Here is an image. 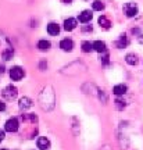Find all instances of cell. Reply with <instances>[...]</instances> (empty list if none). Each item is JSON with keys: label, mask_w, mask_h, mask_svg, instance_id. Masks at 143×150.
<instances>
[{"label": "cell", "mask_w": 143, "mask_h": 150, "mask_svg": "<svg viewBox=\"0 0 143 150\" xmlns=\"http://www.w3.org/2000/svg\"><path fill=\"white\" fill-rule=\"evenodd\" d=\"M138 6H136V3H132V1H129V3H127V4L124 6V14L127 17H135L136 14H138Z\"/></svg>", "instance_id": "cell-1"}, {"label": "cell", "mask_w": 143, "mask_h": 150, "mask_svg": "<svg viewBox=\"0 0 143 150\" xmlns=\"http://www.w3.org/2000/svg\"><path fill=\"white\" fill-rule=\"evenodd\" d=\"M17 95H18V91H17L16 86H6L4 89H3V96L7 99V100H13V99H16Z\"/></svg>", "instance_id": "cell-2"}, {"label": "cell", "mask_w": 143, "mask_h": 150, "mask_svg": "<svg viewBox=\"0 0 143 150\" xmlns=\"http://www.w3.org/2000/svg\"><path fill=\"white\" fill-rule=\"evenodd\" d=\"M18 127H20V124H18V120L17 118H10V120H7L4 124V129L7 132H17L18 131Z\"/></svg>", "instance_id": "cell-3"}, {"label": "cell", "mask_w": 143, "mask_h": 150, "mask_svg": "<svg viewBox=\"0 0 143 150\" xmlns=\"http://www.w3.org/2000/svg\"><path fill=\"white\" fill-rule=\"evenodd\" d=\"M22 76H24V70L20 65H14L10 70V78L13 81H21Z\"/></svg>", "instance_id": "cell-4"}, {"label": "cell", "mask_w": 143, "mask_h": 150, "mask_svg": "<svg viewBox=\"0 0 143 150\" xmlns=\"http://www.w3.org/2000/svg\"><path fill=\"white\" fill-rule=\"evenodd\" d=\"M78 25V21L75 20V18H67L65 21H64V29L65 31H74L75 28Z\"/></svg>", "instance_id": "cell-5"}, {"label": "cell", "mask_w": 143, "mask_h": 150, "mask_svg": "<svg viewBox=\"0 0 143 150\" xmlns=\"http://www.w3.org/2000/svg\"><path fill=\"white\" fill-rule=\"evenodd\" d=\"M36 145L40 150H49L50 149V140H49L47 138H45V136H40V138L38 139Z\"/></svg>", "instance_id": "cell-6"}, {"label": "cell", "mask_w": 143, "mask_h": 150, "mask_svg": "<svg viewBox=\"0 0 143 150\" xmlns=\"http://www.w3.org/2000/svg\"><path fill=\"white\" fill-rule=\"evenodd\" d=\"M60 47H61V50H64V52H71V50L74 49V42H72L71 39H63V40L60 42Z\"/></svg>", "instance_id": "cell-7"}, {"label": "cell", "mask_w": 143, "mask_h": 150, "mask_svg": "<svg viewBox=\"0 0 143 150\" xmlns=\"http://www.w3.org/2000/svg\"><path fill=\"white\" fill-rule=\"evenodd\" d=\"M92 17H93V14H92V11L90 10H84L82 13L79 14V22H82V24H86V22H89L90 20H92Z\"/></svg>", "instance_id": "cell-8"}, {"label": "cell", "mask_w": 143, "mask_h": 150, "mask_svg": "<svg viewBox=\"0 0 143 150\" xmlns=\"http://www.w3.org/2000/svg\"><path fill=\"white\" fill-rule=\"evenodd\" d=\"M47 33L49 35H52V36H56L60 33V27H58V24L56 22H50L47 25Z\"/></svg>", "instance_id": "cell-9"}, {"label": "cell", "mask_w": 143, "mask_h": 150, "mask_svg": "<svg viewBox=\"0 0 143 150\" xmlns=\"http://www.w3.org/2000/svg\"><path fill=\"white\" fill-rule=\"evenodd\" d=\"M93 50L99 52V53H106L107 52L106 43L101 42V40H96V42H93Z\"/></svg>", "instance_id": "cell-10"}, {"label": "cell", "mask_w": 143, "mask_h": 150, "mask_svg": "<svg viewBox=\"0 0 143 150\" xmlns=\"http://www.w3.org/2000/svg\"><path fill=\"white\" fill-rule=\"evenodd\" d=\"M128 91V88L125 85H115L114 86V89H113V93L114 95H117V96H122V95H125Z\"/></svg>", "instance_id": "cell-11"}, {"label": "cell", "mask_w": 143, "mask_h": 150, "mask_svg": "<svg viewBox=\"0 0 143 150\" xmlns=\"http://www.w3.org/2000/svg\"><path fill=\"white\" fill-rule=\"evenodd\" d=\"M32 107V100L29 97H22L20 99V108L21 110H27V108H31Z\"/></svg>", "instance_id": "cell-12"}, {"label": "cell", "mask_w": 143, "mask_h": 150, "mask_svg": "<svg viewBox=\"0 0 143 150\" xmlns=\"http://www.w3.org/2000/svg\"><path fill=\"white\" fill-rule=\"evenodd\" d=\"M99 25H100V27H103L104 29H108V28H110V25H111V22L108 21L104 16H100V17H99Z\"/></svg>", "instance_id": "cell-13"}, {"label": "cell", "mask_w": 143, "mask_h": 150, "mask_svg": "<svg viewBox=\"0 0 143 150\" xmlns=\"http://www.w3.org/2000/svg\"><path fill=\"white\" fill-rule=\"evenodd\" d=\"M50 46H52L50 42H49V40H45V39L38 42V47H39V50H43V52H45V50H49Z\"/></svg>", "instance_id": "cell-14"}, {"label": "cell", "mask_w": 143, "mask_h": 150, "mask_svg": "<svg viewBox=\"0 0 143 150\" xmlns=\"http://www.w3.org/2000/svg\"><path fill=\"white\" fill-rule=\"evenodd\" d=\"M125 61H127L129 65H136V64H138V57H136L135 54H127Z\"/></svg>", "instance_id": "cell-15"}, {"label": "cell", "mask_w": 143, "mask_h": 150, "mask_svg": "<svg viewBox=\"0 0 143 150\" xmlns=\"http://www.w3.org/2000/svg\"><path fill=\"white\" fill-rule=\"evenodd\" d=\"M127 45H128V39H127V35L124 33V35H121V36H120V40L117 42V47L122 49V47H125Z\"/></svg>", "instance_id": "cell-16"}, {"label": "cell", "mask_w": 143, "mask_h": 150, "mask_svg": "<svg viewBox=\"0 0 143 150\" xmlns=\"http://www.w3.org/2000/svg\"><path fill=\"white\" fill-rule=\"evenodd\" d=\"M92 7H93V10H96V11H101V10H104V3H103L101 0H95Z\"/></svg>", "instance_id": "cell-17"}, {"label": "cell", "mask_w": 143, "mask_h": 150, "mask_svg": "<svg viewBox=\"0 0 143 150\" xmlns=\"http://www.w3.org/2000/svg\"><path fill=\"white\" fill-rule=\"evenodd\" d=\"M82 50H84L85 53H89V52H92V50H93V43L88 42V40L82 42Z\"/></svg>", "instance_id": "cell-18"}, {"label": "cell", "mask_w": 143, "mask_h": 150, "mask_svg": "<svg viewBox=\"0 0 143 150\" xmlns=\"http://www.w3.org/2000/svg\"><path fill=\"white\" fill-rule=\"evenodd\" d=\"M11 56H13V50H10V49H8V50H6L4 54H3V57H4V60H10Z\"/></svg>", "instance_id": "cell-19"}, {"label": "cell", "mask_w": 143, "mask_h": 150, "mask_svg": "<svg viewBox=\"0 0 143 150\" xmlns=\"http://www.w3.org/2000/svg\"><path fill=\"white\" fill-rule=\"evenodd\" d=\"M100 60L103 61V64H108V53H104L103 54V57H100Z\"/></svg>", "instance_id": "cell-20"}, {"label": "cell", "mask_w": 143, "mask_h": 150, "mask_svg": "<svg viewBox=\"0 0 143 150\" xmlns=\"http://www.w3.org/2000/svg\"><path fill=\"white\" fill-rule=\"evenodd\" d=\"M6 110V104H4V102H1L0 100V111H4Z\"/></svg>", "instance_id": "cell-21"}, {"label": "cell", "mask_w": 143, "mask_h": 150, "mask_svg": "<svg viewBox=\"0 0 143 150\" xmlns=\"http://www.w3.org/2000/svg\"><path fill=\"white\" fill-rule=\"evenodd\" d=\"M4 136H6L4 132H3V131H0V142H1V140L4 139Z\"/></svg>", "instance_id": "cell-22"}, {"label": "cell", "mask_w": 143, "mask_h": 150, "mask_svg": "<svg viewBox=\"0 0 143 150\" xmlns=\"http://www.w3.org/2000/svg\"><path fill=\"white\" fill-rule=\"evenodd\" d=\"M139 43H142V45H143V35H140V36H139Z\"/></svg>", "instance_id": "cell-23"}, {"label": "cell", "mask_w": 143, "mask_h": 150, "mask_svg": "<svg viewBox=\"0 0 143 150\" xmlns=\"http://www.w3.org/2000/svg\"><path fill=\"white\" fill-rule=\"evenodd\" d=\"M64 3H67V4H69V3H71V1H72V0H63Z\"/></svg>", "instance_id": "cell-24"}]
</instances>
